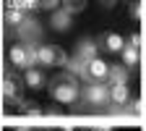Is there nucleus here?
<instances>
[{
	"mask_svg": "<svg viewBox=\"0 0 146 131\" xmlns=\"http://www.w3.org/2000/svg\"><path fill=\"white\" fill-rule=\"evenodd\" d=\"M50 95L55 102H60V105H73L78 100L81 95V89H78V81L68 76V73H58V76H52L50 79Z\"/></svg>",
	"mask_w": 146,
	"mask_h": 131,
	"instance_id": "1",
	"label": "nucleus"
},
{
	"mask_svg": "<svg viewBox=\"0 0 146 131\" xmlns=\"http://www.w3.org/2000/svg\"><path fill=\"white\" fill-rule=\"evenodd\" d=\"M0 92H3V102L5 105H21L24 102V81L16 76L13 71H8L3 76V84H0Z\"/></svg>",
	"mask_w": 146,
	"mask_h": 131,
	"instance_id": "2",
	"label": "nucleus"
},
{
	"mask_svg": "<svg viewBox=\"0 0 146 131\" xmlns=\"http://www.w3.org/2000/svg\"><path fill=\"white\" fill-rule=\"evenodd\" d=\"M68 55L60 45H42V47H36V63H42V66H50V68H65L68 66Z\"/></svg>",
	"mask_w": 146,
	"mask_h": 131,
	"instance_id": "3",
	"label": "nucleus"
},
{
	"mask_svg": "<svg viewBox=\"0 0 146 131\" xmlns=\"http://www.w3.org/2000/svg\"><path fill=\"white\" fill-rule=\"evenodd\" d=\"M8 60H11L16 68H24V71H29V68H34V66H36V47L18 42V45H13V47H11V52H8Z\"/></svg>",
	"mask_w": 146,
	"mask_h": 131,
	"instance_id": "4",
	"label": "nucleus"
},
{
	"mask_svg": "<svg viewBox=\"0 0 146 131\" xmlns=\"http://www.w3.org/2000/svg\"><path fill=\"white\" fill-rule=\"evenodd\" d=\"M84 100L94 107H102V105H110V87L107 84H86V89L81 92Z\"/></svg>",
	"mask_w": 146,
	"mask_h": 131,
	"instance_id": "5",
	"label": "nucleus"
},
{
	"mask_svg": "<svg viewBox=\"0 0 146 131\" xmlns=\"http://www.w3.org/2000/svg\"><path fill=\"white\" fill-rule=\"evenodd\" d=\"M16 32H18V37H21V42H24V45H31V47L39 42V37H42V26H39V21H36V18H29V16L24 18V24L18 26Z\"/></svg>",
	"mask_w": 146,
	"mask_h": 131,
	"instance_id": "6",
	"label": "nucleus"
},
{
	"mask_svg": "<svg viewBox=\"0 0 146 131\" xmlns=\"http://www.w3.org/2000/svg\"><path fill=\"white\" fill-rule=\"evenodd\" d=\"M107 73H110L107 63L99 60V58H94V60L86 63V68H84V79H86L89 84H104V81H107Z\"/></svg>",
	"mask_w": 146,
	"mask_h": 131,
	"instance_id": "7",
	"label": "nucleus"
},
{
	"mask_svg": "<svg viewBox=\"0 0 146 131\" xmlns=\"http://www.w3.org/2000/svg\"><path fill=\"white\" fill-rule=\"evenodd\" d=\"M97 52H99V50H97V42H94V40H81L73 58L81 60V63H89V60H94V58H97Z\"/></svg>",
	"mask_w": 146,
	"mask_h": 131,
	"instance_id": "8",
	"label": "nucleus"
},
{
	"mask_svg": "<svg viewBox=\"0 0 146 131\" xmlns=\"http://www.w3.org/2000/svg\"><path fill=\"white\" fill-rule=\"evenodd\" d=\"M128 102H131V89H128V84H115V87H110V105L125 107Z\"/></svg>",
	"mask_w": 146,
	"mask_h": 131,
	"instance_id": "9",
	"label": "nucleus"
},
{
	"mask_svg": "<svg viewBox=\"0 0 146 131\" xmlns=\"http://www.w3.org/2000/svg\"><path fill=\"white\" fill-rule=\"evenodd\" d=\"M70 21H73V16L65 13L63 8L52 11V16H50V26H52L55 32H65V29H70Z\"/></svg>",
	"mask_w": 146,
	"mask_h": 131,
	"instance_id": "10",
	"label": "nucleus"
},
{
	"mask_svg": "<svg viewBox=\"0 0 146 131\" xmlns=\"http://www.w3.org/2000/svg\"><path fill=\"white\" fill-rule=\"evenodd\" d=\"M24 18H26V16H24L21 11H18L13 3H11V5L3 11V21H5V26H8V29H18V26L24 24Z\"/></svg>",
	"mask_w": 146,
	"mask_h": 131,
	"instance_id": "11",
	"label": "nucleus"
},
{
	"mask_svg": "<svg viewBox=\"0 0 146 131\" xmlns=\"http://www.w3.org/2000/svg\"><path fill=\"white\" fill-rule=\"evenodd\" d=\"M128 71L123 63H117V66H110V73H107V81H110V87H115V84H128Z\"/></svg>",
	"mask_w": 146,
	"mask_h": 131,
	"instance_id": "12",
	"label": "nucleus"
},
{
	"mask_svg": "<svg viewBox=\"0 0 146 131\" xmlns=\"http://www.w3.org/2000/svg\"><path fill=\"white\" fill-rule=\"evenodd\" d=\"M24 81H26V87H29V89H42V87H44V73L34 66V68L24 71Z\"/></svg>",
	"mask_w": 146,
	"mask_h": 131,
	"instance_id": "13",
	"label": "nucleus"
},
{
	"mask_svg": "<svg viewBox=\"0 0 146 131\" xmlns=\"http://www.w3.org/2000/svg\"><path fill=\"white\" fill-rule=\"evenodd\" d=\"M102 47H104L107 52H123L125 40H123L120 34H104V37H102Z\"/></svg>",
	"mask_w": 146,
	"mask_h": 131,
	"instance_id": "14",
	"label": "nucleus"
},
{
	"mask_svg": "<svg viewBox=\"0 0 146 131\" xmlns=\"http://www.w3.org/2000/svg\"><path fill=\"white\" fill-rule=\"evenodd\" d=\"M120 55H123V66L125 68H136L138 66V47L136 45H125Z\"/></svg>",
	"mask_w": 146,
	"mask_h": 131,
	"instance_id": "15",
	"label": "nucleus"
},
{
	"mask_svg": "<svg viewBox=\"0 0 146 131\" xmlns=\"http://www.w3.org/2000/svg\"><path fill=\"white\" fill-rule=\"evenodd\" d=\"M18 116L21 118H39V116H44V110L36 102H21L18 105Z\"/></svg>",
	"mask_w": 146,
	"mask_h": 131,
	"instance_id": "16",
	"label": "nucleus"
},
{
	"mask_svg": "<svg viewBox=\"0 0 146 131\" xmlns=\"http://www.w3.org/2000/svg\"><path fill=\"white\" fill-rule=\"evenodd\" d=\"M84 8H86V3H84V0H68V3H63V11H65V13H70V16L81 13Z\"/></svg>",
	"mask_w": 146,
	"mask_h": 131,
	"instance_id": "17",
	"label": "nucleus"
},
{
	"mask_svg": "<svg viewBox=\"0 0 146 131\" xmlns=\"http://www.w3.org/2000/svg\"><path fill=\"white\" fill-rule=\"evenodd\" d=\"M128 8H131V16H133V18H138V16H141V8H143V5H141V3H131Z\"/></svg>",
	"mask_w": 146,
	"mask_h": 131,
	"instance_id": "18",
	"label": "nucleus"
},
{
	"mask_svg": "<svg viewBox=\"0 0 146 131\" xmlns=\"http://www.w3.org/2000/svg\"><path fill=\"white\" fill-rule=\"evenodd\" d=\"M91 131H112V128H104V126H99V128H91Z\"/></svg>",
	"mask_w": 146,
	"mask_h": 131,
	"instance_id": "19",
	"label": "nucleus"
},
{
	"mask_svg": "<svg viewBox=\"0 0 146 131\" xmlns=\"http://www.w3.org/2000/svg\"><path fill=\"white\" fill-rule=\"evenodd\" d=\"M13 131H34V128H13Z\"/></svg>",
	"mask_w": 146,
	"mask_h": 131,
	"instance_id": "20",
	"label": "nucleus"
}]
</instances>
